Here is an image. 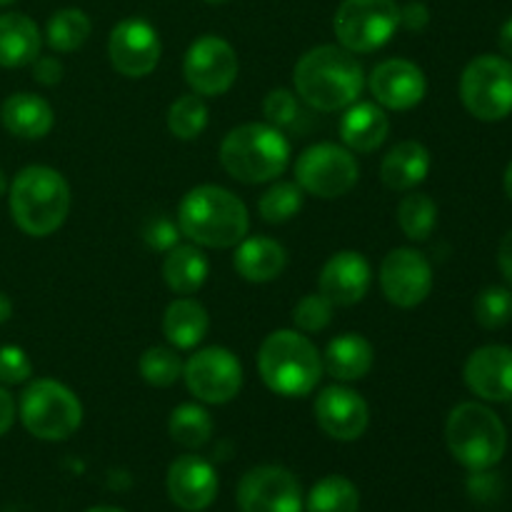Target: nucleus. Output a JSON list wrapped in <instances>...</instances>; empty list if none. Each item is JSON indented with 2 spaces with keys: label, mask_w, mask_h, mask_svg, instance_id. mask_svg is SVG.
Segmentation results:
<instances>
[{
  "label": "nucleus",
  "mask_w": 512,
  "mask_h": 512,
  "mask_svg": "<svg viewBox=\"0 0 512 512\" xmlns=\"http://www.w3.org/2000/svg\"><path fill=\"white\" fill-rule=\"evenodd\" d=\"M293 83L303 103L320 113H335L360 98L365 73L350 50L338 45H318L295 63Z\"/></svg>",
  "instance_id": "obj_1"
},
{
  "label": "nucleus",
  "mask_w": 512,
  "mask_h": 512,
  "mask_svg": "<svg viewBox=\"0 0 512 512\" xmlns=\"http://www.w3.org/2000/svg\"><path fill=\"white\" fill-rule=\"evenodd\" d=\"M178 228L203 248H233L248 235L250 215L243 200L220 185H198L180 200Z\"/></svg>",
  "instance_id": "obj_2"
},
{
  "label": "nucleus",
  "mask_w": 512,
  "mask_h": 512,
  "mask_svg": "<svg viewBox=\"0 0 512 512\" xmlns=\"http://www.w3.org/2000/svg\"><path fill=\"white\" fill-rule=\"evenodd\" d=\"M10 213L25 235L45 238L70 213V185L48 165H28L10 185Z\"/></svg>",
  "instance_id": "obj_3"
},
{
  "label": "nucleus",
  "mask_w": 512,
  "mask_h": 512,
  "mask_svg": "<svg viewBox=\"0 0 512 512\" xmlns=\"http://www.w3.org/2000/svg\"><path fill=\"white\" fill-rule=\"evenodd\" d=\"M220 163L230 178L260 185L285 173L290 163V140L270 123H245L230 130L220 145Z\"/></svg>",
  "instance_id": "obj_4"
},
{
  "label": "nucleus",
  "mask_w": 512,
  "mask_h": 512,
  "mask_svg": "<svg viewBox=\"0 0 512 512\" xmlns=\"http://www.w3.org/2000/svg\"><path fill=\"white\" fill-rule=\"evenodd\" d=\"M258 370L275 395L305 398L320 383L323 358L305 335L295 330H275L260 345Z\"/></svg>",
  "instance_id": "obj_5"
},
{
  "label": "nucleus",
  "mask_w": 512,
  "mask_h": 512,
  "mask_svg": "<svg viewBox=\"0 0 512 512\" xmlns=\"http://www.w3.org/2000/svg\"><path fill=\"white\" fill-rule=\"evenodd\" d=\"M445 443L453 458L473 473L490 470L508 450V430L503 420L483 403H460L445 423Z\"/></svg>",
  "instance_id": "obj_6"
},
{
  "label": "nucleus",
  "mask_w": 512,
  "mask_h": 512,
  "mask_svg": "<svg viewBox=\"0 0 512 512\" xmlns=\"http://www.w3.org/2000/svg\"><path fill=\"white\" fill-rule=\"evenodd\" d=\"M20 420L38 440L58 443L75 435L83 423V405L78 395L50 378L33 380L20 395Z\"/></svg>",
  "instance_id": "obj_7"
},
{
  "label": "nucleus",
  "mask_w": 512,
  "mask_h": 512,
  "mask_svg": "<svg viewBox=\"0 0 512 512\" xmlns=\"http://www.w3.org/2000/svg\"><path fill=\"white\" fill-rule=\"evenodd\" d=\"M460 100L473 118L498 123L512 113V60L478 55L460 75Z\"/></svg>",
  "instance_id": "obj_8"
},
{
  "label": "nucleus",
  "mask_w": 512,
  "mask_h": 512,
  "mask_svg": "<svg viewBox=\"0 0 512 512\" xmlns=\"http://www.w3.org/2000/svg\"><path fill=\"white\" fill-rule=\"evenodd\" d=\"M333 28L345 50L373 53L400 28V8L395 0H343L335 10Z\"/></svg>",
  "instance_id": "obj_9"
},
{
  "label": "nucleus",
  "mask_w": 512,
  "mask_h": 512,
  "mask_svg": "<svg viewBox=\"0 0 512 512\" xmlns=\"http://www.w3.org/2000/svg\"><path fill=\"white\" fill-rule=\"evenodd\" d=\"M360 178L353 150L335 143H315L295 160V183L318 198H340L350 193Z\"/></svg>",
  "instance_id": "obj_10"
},
{
  "label": "nucleus",
  "mask_w": 512,
  "mask_h": 512,
  "mask_svg": "<svg viewBox=\"0 0 512 512\" xmlns=\"http://www.w3.org/2000/svg\"><path fill=\"white\" fill-rule=\"evenodd\" d=\"M183 378L195 398L208 405H223L243 388V365L230 350L205 348L190 355L183 365Z\"/></svg>",
  "instance_id": "obj_11"
},
{
  "label": "nucleus",
  "mask_w": 512,
  "mask_h": 512,
  "mask_svg": "<svg viewBox=\"0 0 512 512\" xmlns=\"http://www.w3.org/2000/svg\"><path fill=\"white\" fill-rule=\"evenodd\" d=\"M183 73L193 93L223 95L238 78V55L228 40L218 35H203L185 53Z\"/></svg>",
  "instance_id": "obj_12"
},
{
  "label": "nucleus",
  "mask_w": 512,
  "mask_h": 512,
  "mask_svg": "<svg viewBox=\"0 0 512 512\" xmlns=\"http://www.w3.org/2000/svg\"><path fill=\"white\" fill-rule=\"evenodd\" d=\"M240 512H303L298 478L280 465H258L238 485Z\"/></svg>",
  "instance_id": "obj_13"
},
{
  "label": "nucleus",
  "mask_w": 512,
  "mask_h": 512,
  "mask_svg": "<svg viewBox=\"0 0 512 512\" xmlns=\"http://www.w3.org/2000/svg\"><path fill=\"white\" fill-rule=\"evenodd\" d=\"M380 288L388 303L398 308H415L433 290V265L420 250H390L380 263Z\"/></svg>",
  "instance_id": "obj_14"
},
{
  "label": "nucleus",
  "mask_w": 512,
  "mask_h": 512,
  "mask_svg": "<svg viewBox=\"0 0 512 512\" xmlns=\"http://www.w3.org/2000/svg\"><path fill=\"white\" fill-rule=\"evenodd\" d=\"M110 65L125 78H145L160 60L158 30L143 18H125L110 30Z\"/></svg>",
  "instance_id": "obj_15"
},
{
  "label": "nucleus",
  "mask_w": 512,
  "mask_h": 512,
  "mask_svg": "<svg viewBox=\"0 0 512 512\" xmlns=\"http://www.w3.org/2000/svg\"><path fill=\"white\" fill-rule=\"evenodd\" d=\"M370 93L375 103L388 110H410L425 98L428 80L420 65L405 58H390L375 65L368 78Z\"/></svg>",
  "instance_id": "obj_16"
},
{
  "label": "nucleus",
  "mask_w": 512,
  "mask_h": 512,
  "mask_svg": "<svg viewBox=\"0 0 512 512\" xmlns=\"http://www.w3.org/2000/svg\"><path fill=\"white\" fill-rule=\"evenodd\" d=\"M315 420L333 440H358L368 430L370 410L360 393L345 385H330L315 398Z\"/></svg>",
  "instance_id": "obj_17"
},
{
  "label": "nucleus",
  "mask_w": 512,
  "mask_h": 512,
  "mask_svg": "<svg viewBox=\"0 0 512 512\" xmlns=\"http://www.w3.org/2000/svg\"><path fill=\"white\" fill-rule=\"evenodd\" d=\"M168 495L185 512L208 510L218 498V473L200 455H180L168 468Z\"/></svg>",
  "instance_id": "obj_18"
},
{
  "label": "nucleus",
  "mask_w": 512,
  "mask_h": 512,
  "mask_svg": "<svg viewBox=\"0 0 512 512\" xmlns=\"http://www.w3.org/2000/svg\"><path fill=\"white\" fill-rule=\"evenodd\" d=\"M465 385L488 403L512 400V348L483 345L470 353L463 370Z\"/></svg>",
  "instance_id": "obj_19"
},
{
  "label": "nucleus",
  "mask_w": 512,
  "mask_h": 512,
  "mask_svg": "<svg viewBox=\"0 0 512 512\" xmlns=\"http://www.w3.org/2000/svg\"><path fill=\"white\" fill-rule=\"evenodd\" d=\"M370 280V263L355 250H340L320 270V295L330 300L333 305H355L368 295Z\"/></svg>",
  "instance_id": "obj_20"
},
{
  "label": "nucleus",
  "mask_w": 512,
  "mask_h": 512,
  "mask_svg": "<svg viewBox=\"0 0 512 512\" xmlns=\"http://www.w3.org/2000/svg\"><path fill=\"white\" fill-rule=\"evenodd\" d=\"M390 133V118L380 105L353 103L340 120V138L353 153H373Z\"/></svg>",
  "instance_id": "obj_21"
},
{
  "label": "nucleus",
  "mask_w": 512,
  "mask_h": 512,
  "mask_svg": "<svg viewBox=\"0 0 512 512\" xmlns=\"http://www.w3.org/2000/svg\"><path fill=\"white\" fill-rule=\"evenodd\" d=\"M233 265L240 278L248 283H270L285 270L288 253L278 240L255 235V238L240 240L233 255Z\"/></svg>",
  "instance_id": "obj_22"
},
{
  "label": "nucleus",
  "mask_w": 512,
  "mask_h": 512,
  "mask_svg": "<svg viewBox=\"0 0 512 512\" xmlns=\"http://www.w3.org/2000/svg\"><path fill=\"white\" fill-rule=\"evenodd\" d=\"M430 150L418 140H403L395 145L380 165V178L390 190L408 193L415 185L423 183L430 173Z\"/></svg>",
  "instance_id": "obj_23"
},
{
  "label": "nucleus",
  "mask_w": 512,
  "mask_h": 512,
  "mask_svg": "<svg viewBox=\"0 0 512 512\" xmlns=\"http://www.w3.org/2000/svg\"><path fill=\"white\" fill-rule=\"evenodd\" d=\"M0 120H3L5 130L15 138L38 140L53 130L55 115L53 108L40 95L15 93L0 108Z\"/></svg>",
  "instance_id": "obj_24"
},
{
  "label": "nucleus",
  "mask_w": 512,
  "mask_h": 512,
  "mask_svg": "<svg viewBox=\"0 0 512 512\" xmlns=\"http://www.w3.org/2000/svg\"><path fill=\"white\" fill-rule=\"evenodd\" d=\"M40 30L35 20L23 13L0 15V68H23L33 65L40 55Z\"/></svg>",
  "instance_id": "obj_25"
},
{
  "label": "nucleus",
  "mask_w": 512,
  "mask_h": 512,
  "mask_svg": "<svg viewBox=\"0 0 512 512\" xmlns=\"http://www.w3.org/2000/svg\"><path fill=\"white\" fill-rule=\"evenodd\" d=\"M375 363V350L363 335L343 333L328 343L323 355V368L333 378L353 383V380L365 378Z\"/></svg>",
  "instance_id": "obj_26"
},
{
  "label": "nucleus",
  "mask_w": 512,
  "mask_h": 512,
  "mask_svg": "<svg viewBox=\"0 0 512 512\" xmlns=\"http://www.w3.org/2000/svg\"><path fill=\"white\" fill-rule=\"evenodd\" d=\"M208 310L193 298H178L168 305L163 315V333L170 345L190 350L208 335Z\"/></svg>",
  "instance_id": "obj_27"
},
{
  "label": "nucleus",
  "mask_w": 512,
  "mask_h": 512,
  "mask_svg": "<svg viewBox=\"0 0 512 512\" xmlns=\"http://www.w3.org/2000/svg\"><path fill=\"white\" fill-rule=\"evenodd\" d=\"M210 263L203 250L195 245H175L168 250L163 263V278L168 288L178 295H193L205 285Z\"/></svg>",
  "instance_id": "obj_28"
},
{
  "label": "nucleus",
  "mask_w": 512,
  "mask_h": 512,
  "mask_svg": "<svg viewBox=\"0 0 512 512\" xmlns=\"http://www.w3.org/2000/svg\"><path fill=\"white\" fill-rule=\"evenodd\" d=\"M90 30H93V23L83 10L63 8L50 15L45 40L55 53H73V50L83 48L85 40L90 38Z\"/></svg>",
  "instance_id": "obj_29"
},
{
  "label": "nucleus",
  "mask_w": 512,
  "mask_h": 512,
  "mask_svg": "<svg viewBox=\"0 0 512 512\" xmlns=\"http://www.w3.org/2000/svg\"><path fill=\"white\" fill-rule=\"evenodd\" d=\"M170 438L183 448H203L213 435V418L205 408L195 403H183L170 413Z\"/></svg>",
  "instance_id": "obj_30"
},
{
  "label": "nucleus",
  "mask_w": 512,
  "mask_h": 512,
  "mask_svg": "<svg viewBox=\"0 0 512 512\" xmlns=\"http://www.w3.org/2000/svg\"><path fill=\"white\" fill-rule=\"evenodd\" d=\"M305 508L308 512H358L360 493L343 475H328L310 490Z\"/></svg>",
  "instance_id": "obj_31"
},
{
  "label": "nucleus",
  "mask_w": 512,
  "mask_h": 512,
  "mask_svg": "<svg viewBox=\"0 0 512 512\" xmlns=\"http://www.w3.org/2000/svg\"><path fill=\"white\" fill-rule=\"evenodd\" d=\"M398 225L410 240H428L438 225V205L430 195L410 193L398 205Z\"/></svg>",
  "instance_id": "obj_32"
},
{
  "label": "nucleus",
  "mask_w": 512,
  "mask_h": 512,
  "mask_svg": "<svg viewBox=\"0 0 512 512\" xmlns=\"http://www.w3.org/2000/svg\"><path fill=\"white\" fill-rule=\"evenodd\" d=\"M263 113L273 128L283 133H303L308 128V113H305L300 95L278 88L270 90L263 100Z\"/></svg>",
  "instance_id": "obj_33"
},
{
  "label": "nucleus",
  "mask_w": 512,
  "mask_h": 512,
  "mask_svg": "<svg viewBox=\"0 0 512 512\" xmlns=\"http://www.w3.org/2000/svg\"><path fill=\"white\" fill-rule=\"evenodd\" d=\"M208 125V105L203 95H180L168 110V130L178 140H195Z\"/></svg>",
  "instance_id": "obj_34"
},
{
  "label": "nucleus",
  "mask_w": 512,
  "mask_h": 512,
  "mask_svg": "<svg viewBox=\"0 0 512 512\" xmlns=\"http://www.w3.org/2000/svg\"><path fill=\"white\" fill-rule=\"evenodd\" d=\"M305 200V190L298 183H275L260 195V218L265 223H288L290 218L300 213Z\"/></svg>",
  "instance_id": "obj_35"
},
{
  "label": "nucleus",
  "mask_w": 512,
  "mask_h": 512,
  "mask_svg": "<svg viewBox=\"0 0 512 512\" xmlns=\"http://www.w3.org/2000/svg\"><path fill=\"white\" fill-rule=\"evenodd\" d=\"M138 368L148 385H153V388H170L183 375V360L178 358L175 350L155 345V348H148L140 355Z\"/></svg>",
  "instance_id": "obj_36"
},
{
  "label": "nucleus",
  "mask_w": 512,
  "mask_h": 512,
  "mask_svg": "<svg viewBox=\"0 0 512 512\" xmlns=\"http://www.w3.org/2000/svg\"><path fill=\"white\" fill-rule=\"evenodd\" d=\"M475 320L485 330H500L512 323V290L490 285L475 298Z\"/></svg>",
  "instance_id": "obj_37"
},
{
  "label": "nucleus",
  "mask_w": 512,
  "mask_h": 512,
  "mask_svg": "<svg viewBox=\"0 0 512 512\" xmlns=\"http://www.w3.org/2000/svg\"><path fill=\"white\" fill-rule=\"evenodd\" d=\"M333 320V303L325 295H303L293 308L295 328L303 333H320Z\"/></svg>",
  "instance_id": "obj_38"
},
{
  "label": "nucleus",
  "mask_w": 512,
  "mask_h": 512,
  "mask_svg": "<svg viewBox=\"0 0 512 512\" xmlns=\"http://www.w3.org/2000/svg\"><path fill=\"white\" fill-rule=\"evenodd\" d=\"M33 375V363L18 345H3L0 348V383L18 385Z\"/></svg>",
  "instance_id": "obj_39"
},
{
  "label": "nucleus",
  "mask_w": 512,
  "mask_h": 512,
  "mask_svg": "<svg viewBox=\"0 0 512 512\" xmlns=\"http://www.w3.org/2000/svg\"><path fill=\"white\" fill-rule=\"evenodd\" d=\"M178 238H180V228L173 223V220L165 218V215H155V218H150L143 228L145 243H148L153 250H163V253H168L170 248H175V245H178Z\"/></svg>",
  "instance_id": "obj_40"
},
{
  "label": "nucleus",
  "mask_w": 512,
  "mask_h": 512,
  "mask_svg": "<svg viewBox=\"0 0 512 512\" xmlns=\"http://www.w3.org/2000/svg\"><path fill=\"white\" fill-rule=\"evenodd\" d=\"M468 490L480 503H490L500 495V480L490 470H473L468 480Z\"/></svg>",
  "instance_id": "obj_41"
},
{
  "label": "nucleus",
  "mask_w": 512,
  "mask_h": 512,
  "mask_svg": "<svg viewBox=\"0 0 512 512\" xmlns=\"http://www.w3.org/2000/svg\"><path fill=\"white\" fill-rule=\"evenodd\" d=\"M33 78L40 85H58L63 80V63L53 55H43V58L33 60Z\"/></svg>",
  "instance_id": "obj_42"
},
{
  "label": "nucleus",
  "mask_w": 512,
  "mask_h": 512,
  "mask_svg": "<svg viewBox=\"0 0 512 512\" xmlns=\"http://www.w3.org/2000/svg\"><path fill=\"white\" fill-rule=\"evenodd\" d=\"M430 23V10L425 3H408L400 8V28L410 30V33H420L428 28Z\"/></svg>",
  "instance_id": "obj_43"
},
{
  "label": "nucleus",
  "mask_w": 512,
  "mask_h": 512,
  "mask_svg": "<svg viewBox=\"0 0 512 512\" xmlns=\"http://www.w3.org/2000/svg\"><path fill=\"white\" fill-rule=\"evenodd\" d=\"M15 423V400L5 388H0V438L13 428Z\"/></svg>",
  "instance_id": "obj_44"
},
{
  "label": "nucleus",
  "mask_w": 512,
  "mask_h": 512,
  "mask_svg": "<svg viewBox=\"0 0 512 512\" xmlns=\"http://www.w3.org/2000/svg\"><path fill=\"white\" fill-rule=\"evenodd\" d=\"M498 268H500V273H503V278L512 285V230L510 233H505L503 240H500Z\"/></svg>",
  "instance_id": "obj_45"
},
{
  "label": "nucleus",
  "mask_w": 512,
  "mask_h": 512,
  "mask_svg": "<svg viewBox=\"0 0 512 512\" xmlns=\"http://www.w3.org/2000/svg\"><path fill=\"white\" fill-rule=\"evenodd\" d=\"M498 43H500V50H503V53L508 55V58H512V15H510L508 20H505L503 28H500Z\"/></svg>",
  "instance_id": "obj_46"
},
{
  "label": "nucleus",
  "mask_w": 512,
  "mask_h": 512,
  "mask_svg": "<svg viewBox=\"0 0 512 512\" xmlns=\"http://www.w3.org/2000/svg\"><path fill=\"white\" fill-rule=\"evenodd\" d=\"M10 315H13V303H10L8 295H5L3 290H0V325L8 323Z\"/></svg>",
  "instance_id": "obj_47"
},
{
  "label": "nucleus",
  "mask_w": 512,
  "mask_h": 512,
  "mask_svg": "<svg viewBox=\"0 0 512 512\" xmlns=\"http://www.w3.org/2000/svg\"><path fill=\"white\" fill-rule=\"evenodd\" d=\"M503 185H505V193H508V198L512 200V163L508 165V170H505Z\"/></svg>",
  "instance_id": "obj_48"
},
{
  "label": "nucleus",
  "mask_w": 512,
  "mask_h": 512,
  "mask_svg": "<svg viewBox=\"0 0 512 512\" xmlns=\"http://www.w3.org/2000/svg\"><path fill=\"white\" fill-rule=\"evenodd\" d=\"M85 512H125V510L110 508V505H98V508H90V510H85Z\"/></svg>",
  "instance_id": "obj_49"
},
{
  "label": "nucleus",
  "mask_w": 512,
  "mask_h": 512,
  "mask_svg": "<svg viewBox=\"0 0 512 512\" xmlns=\"http://www.w3.org/2000/svg\"><path fill=\"white\" fill-rule=\"evenodd\" d=\"M5 188H8V183H5V175H3V170H0V195L5 193Z\"/></svg>",
  "instance_id": "obj_50"
},
{
  "label": "nucleus",
  "mask_w": 512,
  "mask_h": 512,
  "mask_svg": "<svg viewBox=\"0 0 512 512\" xmlns=\"http://www.w3.org/2000/svg\"><path fill=\"white\" fill-rule=\"evenodd\" d=\"M205 3H228V0H205Z\"/></svg>",
  "instance_id": "obj_51"
},
{
  "label": "nucleus",
  "mask_w": 512,
  "mask_h": 512,
  "mask_svg": "<svg viewBox=\"0 0 512 512\" xmlns=\"http://www.w3.org/2000/svg\"><path fill=\"white\" fill-rule=\"evenodd\" d=\"M10 3H15V0H0V5H10Z\"/></svg>",
  "instance_id": "obj_52"
}]
</instances>
